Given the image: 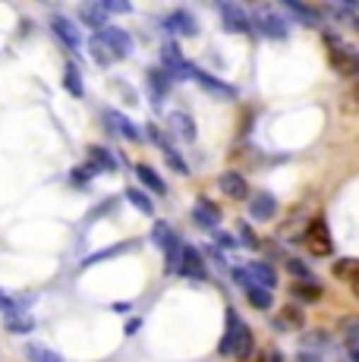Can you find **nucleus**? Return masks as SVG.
<instances>
[{
	"instance_id": "c756f323",
	"label": "nucleus",
	"mask_w": 359,
	"mask_h": 362,
	"mask_svg": "<svg viewBox=\"0 0 359 362\" xmlns=\"http://www.w3.org/2000/svg\"><path fill=\"white\" fill-rule=\"evenodd\" d=\"M284 10H290L296 19H302V23H315V25L322 23L319 10H312V6H306V4H296V0H284Z\"/></svg>"
},
{
	"instance_id": "2f4dec72",
	"label": "nucleus",
	"mask_w": 359,
	"mask_h": 362,
	"mask_svg": "<svg viewBox=\"0 0 359 362\" xmlns=\"http://www.w3.org/2000/svg\"><path fill=\"white\" fill-rule=\"evenodd\" d=\"M88 51H92V57H95V64H98V66H105V69H107V66H114V64H117V57L107 51L105 45H101L98 38H92V45H88Z\"/></svg>"
},
{
	"instance_id": "4468645a",
	"label": "nucleus",
	"mask_w": 359,
	"mask_h": 362,
	"mask_svg": "<svg viewBox=\"0 0 359 362\" xmlns=\"http://www.w3.org/2000/svg\"><path fill=\"white\" fill-rule=\"evenodd\" d=\"M278 214V199L271 192H255L249 196V218L252 221H271Z\"/></svg>"
},
{
	"instance_id": "423d86ee",
	"label": "nucleus",
	"mask_w": 359,
	"mask_h": 362,
	"mask_svg": "<svg viewBox=\"0 0 359 362\" xmlns=\"http://www.w3.org/2000/svg\"><path fill=\"white\" fill-rule=\"evenodd\" d=\"M151 240H155V246L161 249L164 255H167V264L174 268L177 255H180V246H183V240L177 236V230L170 224H164V221H158L155 227H151Z\"/></svg>"
},
{
	"instance_id": "cd10ccee",
	"label": "nucleus",
	"mask_w": 359,
	"mask_h": 362,
	"mask_svg": "<svg viewBox=\"0 0 359 362\" xmlns=\"http://www.w3.org/2000/svg\"><path fill=\"white\" fill-rule=\"evenodd\" d=\"M246 293V299L255 305V309H271V303H274V296H271V290H265V287H259V284H249V287L243 290Z\"/></svg>"
},
{
	"instance_id": "6ab92c4d",
	"label": "nucleus",
	"mask_w": 359,
	"mask_h": 362,
	"mask_svg": "<svg viewBox=\"0 0 359 362\" xmlns=\"http://www.w3.org/2000/svg\"><path fill=\"white\" fill-rule=\"evenodd\" d=\"M192 79H196L199 86L205 88V92L218 95V98H237V88H233V86H224V82L215 79L211 73H202V69H196V76H192Z\"/></svg>"
},
{
	"instance_id": "aec40b11",
	"label": "nucleus",
	"mask_w": 359,
	"mask_h": 362,
	"mask_svg": "<svg viewBox=\"0 0 359 362\" xmlns=\"http://www.w3.org/2000/svg\"><path fill=\"white\" fill-rule=\"evenodd\" d=\"M105 120L114 123V129L120 132L123 139H129V142H139V139H142V129L133 127V120H129V117H123L120 110H105Z\"/></svg>"
},
{
	"instance_id": "39448f33",
	"label": "nucleus",
	"mask_w": 359,
	"mask_h": 362,
	"mask_svg": "<svg viewBox=\"0 0 359 362\" xmlns=\"http://www.w3.org/2000/svg\"><path fill=\"white\" fill-rule=\"evenodd\" d=\"M249 25H255V29L265 35V38H274V41L287 38V23H284V19H281L274 10H268V6H259V10L252 13Z\"/></svg>"
},
{
	"instance_id": "f03ea898",
	"label": "nucleus",
	"mask_w": 359,
	"mask_h": 362,
	"mask_svg": "<svg viewBox=\"0 0 359 362\" xmlns=\"http://www.w3.org/2000/svg\"><path fill=\"white\" fill-rule=\"evenodd\" d=\"M324 45H328V54H331L334 69H341L343 76L356 73V47L350 45V41H343L337 32H324Z\"/></svg>"
},
{
	"instance_id": "ddd939ff",
	"label": "nucleus",
	"mask_w": 359,
	"mask_h": 362,
	"mask_svg": "<svg viewBox=\"0 0 359 362\" xmlns=\"http://www.w3.org/2000/svg\"><path fill=\"white\" fill-rule=\"evenodd\" d=\"M192 221H196L199 227H205V230H215V227H220V208L208 199H199L196 205H192Z\"/></svg>"
},
{
	"instance_id": "e433bc0d",
	"label": "nucleus",
	"mask_w": 359,
	"mask_h": 362,
	"mask_svg": "<svg viewBox=\"0 0 359 362\" xmlns=\"http://www.w3.org/2000/svg\"><path fill=\"white\" fill-rule=\"evenodd\" d=\"M92 167H73V173H70V177H73V186H88V183H92Z\"/></svg>"
},
{
	"instance_id": "7c9ffc66",
	"label": "nucleus",
	"mask_w": 359,
	"mask_h": 362,
	"mask_svg": "<svg viewBox=\"0 0 359 362\" xmlns=\"http://www.w3.org/2000/svg\"><path fill=\"white\" fill-rule=\"evenodd\" d=\"M287 271L296 277V284H315V274H312V268H309L306 262H300V259H287Z\"/></svg>"
},
{
	"instance_id": "473e14b6",
	"label": "nucleus",
	"mask_w": 359,
	"mask_h": 362,
	"mask_svg": "<svg viewBox=\"0 0 359 362\" xmlns=\"http://www.w3.org/2000/svg\"><path fill=\"white\" fill-rule=\"evenodd\" d=\"M25 356H29L32 362H60L57 353L47 350V346H41V344H29V346H25Z\"/></svg>"
},
{
	"instance_id": "58836bf2",
	"label": "nucleus",
	"mask_w": 359,
	"mask_h": 362,
	"mask_svg": "<svg viewBox=\"0 0 359 362\" xmlns=\"http://www.w3.org/2000/svg\"><path fill=\"white\" fill-rule=\"evenodd\" d=\"M98 6H101V13H105V16H107V13H129V10H133L129 4H120V0H105V4H98Z\"/></svg>"
},
{
	"instance_id": "72a5a7b5",
	"label": "nucleus",
	"mask_w": 359,
	"mask_h": 362,
	"mask_svg": "<svg viewBox=\"0 0 359 362\" xmlns=\"http://www.w3.org/2000/svg\"><path fill=\"white\" fill-rule=\"evenodd\" d=\"M331 271H334L337 281H353L356 277V259H337Z\"/></svg>"
},
{
	"instance_id": "4c0bfd02",
	"label": "nucleus",
	"mask_w": 359,
	"mask_h": 362,
	"mask_svg": "<svg viewBox=\"0 0 359 362\" xmlns=\"http://www.w3.org/2000/svg\"><path fill=\"white\" fill-rule=\"evenodd\" d=\"M211 236H215V240H218V246H224V249H237V236H233V233H224V230H220V227H215V230H208Z\"/></svg>"
},
{
	"instance_id": "bb28decb",
	"label": "nucleus",
	"mask_w": 359,
	"mask_h": 362,
	"mask_svg": "<svg viewBox=\"0 0 359 362\" xmlns=\"http://www.w3.org/2000/svg\"><path fill=\"white\" fill-rule=\"evenodd\" d=\"M331 346V334L328 331H306L302 334V350H309V353H322Z\"/></svg>"
},
{
	"instance_id": "1a4fd4ad",
	"label": "nucleus",
	"mask_w": 359,
	"mask_h": 362,
	"mask_svg": "<svg viewBox=\"0 0 359 362\" xmlns=\"http://www.w3.org/2000/svg\"><path fill=\"white\" fill-rule=\"evenodd\" d=\"M51 29H54V35H57V41H60V45H64L70 54H82V32H79V25H76L73 19L54 16V19H51Z\"/></svg>"
},
{
	"instance_id": "9d476101",
	"label": "nucleus",
	"mask_w": 359,
	"mask_h": 362,
	"mask_svg": "<svg viewBox=\"0 0 359 362\" xmlns=\"http://www.w3.org/2000/svg\"><path fill=\"white\" fill-rule=\"evenodd\" d=\"M218 13H220V23H224L227 32H237V35H249V32H252L249 13H246L243 6H237V4H220Z\"/></svg>"
},
{
	"instance_id": "dca6fc26",
	"label": "nucleus",
	"mask_w": 359,
	"mask_h": 362,
	"mask_svg": "<svg viewBox=\"0 0 359 362\" xmlns=\"http://www.w3.org/2000/svg\"><path fill=\"white\" fill-rule=\"evenodd\" d=\"M88 167H92L95 173H110V170H117L114 151L105 148V145H92V148H88Z\"/></svg>"
},
{
	"instance_id": "f257e3e1",
	"label": "nucleus",
	"mask_w": 359,
	"mask_h": 362,
	"mask_svg": "<svg viewBox=\"0 0 359 362\" xmlns=\"http://www.w3.org/2000/svg\"><path fill=\"white\" fill-rule=\"evenodd\" d=\"M218 353L220 356H233V359H249L255 353V337H252L249 325H246L233 309H227V328H224V337H220V344H218Z\"/></svg>"
},
{
	"instance_id": "a211bd4d",
	"label": "nucleus",
	"mask_w": 359,
	"mask_h": 362,
	"mask_svg": "<svg viewBox=\"0 0 359 362\" xmlns=\"http://www.w3.org/2000/svg\"><path fill=\"white\" fill-rule=\"evenodd\" d=\"M4 325H6V331H13V334H29V331H35V318H32L29 312L16 309V305H13L10 312H4Z\"/></svg>"
},
{
	"instance_id": "393cba45",
	"label": "nucleus",
	"mask_w": 359,
	"mask_h": 362,
	"mask_svg": "<svg viewBox=\"0 0 359 362\" xmlns=\"http://www.w3.org/2000/svg\"><path fill=\"white\" fill-rule=\"evenodd\" d=\"M126 249H136V240H123V243H117V246H107V249H101V252L88 255V259L82 262V268H92V264H98V262H105V259H114V255L126 252Z\"/></svg>"
},
{
	"instance_id": "2eb2a0df",
	"label": "nucleus",
	"mask_w": 359,
	"mask_h": 362,
	"mask_svg": "<svg viewBox=\"0 0 359 362\" xmlns=\"http://www.w3.org/2000/svg\"><path fill=\"white\" fill-rule=\"evenodd\" d=\"M167 127L180 142H196V120H192L189 114H183V110H174V114L167 117Z\"/></svg>"
},
{
	"instance_id": "a878e982",
	"label": "nucleus",
	"mask_w": 359,
	"mask_h": 362,
	"mask_svg": "<svg viewBox=\"0 0 359 362\" xmlns=\"http://www.w3.org/2000/svg\"><path fill=\"white\" fill-rule=\"evenodd\" d=\"M290 296H293L300 305L319 303V299H322V287H319V284H293V287H290Z\"/></svg>"
},
{
	"instance_id": "79ce46f5",
	"label": "nucleus",
	"mask_w": 359,
	"mask_h": 362,
	"mask_svg": "<svg viewBox=\"0 0 359 362\" xmlns=\"http://www.w3.org/2000/svg\"><path fill=\"white\" fill-rule=\"evenodd\" d=\"M300 362H322V356H319V353H309V350H302V353H300Z\"/></svg>"
},
{
	"instance_id": "4be33fe9",
	"label": "nucleus",
	"mask_w": 359,
	"mask_h": 362,
	"mask_svg": "<svg viewBox=\"0 0 359 362\" xmlns=\"http://www.w3.org/2000/svg\"><path fill=\"white\" fill-rule=\"evenodd\" d=\"M79 19H82V25H88V29H95V32H101L107 23V16L101 13V6L98 4H86V6H79Z\"/></svg>"
},
{
	"instance_id": "6e6552de",
	"label": "nucleus",
	"mask_w": 359,
	"mask_h": 362,
	"mask_svg": "<svg viewBox=\"0 0 359 362\" xmlns=\"http://www.w3.org/2000/svg\"><path fill=\"white\" fill-rule=\"evenodd\" d=\"M306 246L312 255H331L334 252V243H331V233H328V221L324 218H315L312 224L306 227Z\"/></svg>"
},
{
	"instance_id": "f8f14e48",
	"label": "nucleus",
	"mask_w": 359,
	"mask_h": 362,
	"mask_svg": "<svg viewBox=\"0 0 359 362\" xmlns=\"http://www.w3.org/2000/svg\"><path fill=\"white\" fill-rule=\"evenodd\" d=\"M164 29L174 32V35H183V38H192L199 32V23L189 10H174L167 19H164Z\"/></svg>"
},
{
	"instance_id": "7ed1b4c3",
	"label": "nucleus",
	"mask_w": 359,
	"mask_h": 362,
	"mask_svg": "<svg viewBox=\"0 0 359 362\" xmlns=\"http://www.w3.org/2000/svg\"><path fill=\"white\" fill-rule=\"evenodd\" d=\"M174 271L180 277H189V281H208V268L202 262V252L196 246H180V255L174 262Z\"/></svg>"
},
{
	"instance_id": "37998d69",
	"label": "nucleus",
	"mask_w": 359,
	"mask_h": 362,
	"mask_svg": "<svg viewBox=\"0 0 359 362\" xmlns=\"http://www.w3.org/2000/svg\"><path fill=\"white\" fill-rule=\"evenodd\" d=\"M268 362H284V356H281V350H268Z\"/></svg>"
},
{
	"instance_id": "0eeeda50",
	"label": "nucleus",
	"mask_w": 359,
	"mask_h": 362,
	"mask_svg": "<svg viewBox=\"0 0 359 362\" xmlns=\"http://www.w3.org/2000/svg\"><path fill=\"white\" fill-rule=\"evenodd\" d=\"M95 38H98L117 60H123V57H129V54H133V38H129L123 29H117V25H105V29L95 35Z\"/></svg>"
},
{
	"instance_id": "f704fd0d",
	"label": "nucleus",
	"mask_w": 359,
	"mask_h": 362,
	"mask_svg": "<svg viewBox=\"0 0 359 362\" xmlns=\"http://www.w3.org/2000/svg\"><path fill=\"white\" fill-rule=\"evenodd\" d=\"M126 199H129V202H133V205H136V208H139V211H142V214H151V211H155V205H151V199H148V196H145V192H142V189H133V186H129V189H126Z\"/></svg>"
},
{
	"instance_id": "a19ab883",
	"label": "nucleus",
	"mask_w": 359,
	"mask_h": 362,
	"mask_svg": "<svg viewBox=\"0 0 359 362\" xmlns=\"http://www.w3.org/2000/svg\"><path fill=\"white\" fill-rule=\"evenodd\" d=\"M13 305H16V303H13V299H10V296H6V293H4V290H0V312H10V309H13Z\"/></svg>"
},
{
	"instance_id": "9b49d317",
	"label": "nucleus",
	"mask_w": 359,
	"mask_h": 362,
	"mask_svg": "<svg viewBox=\"0 0 359 362\" xmlns=\"http://www.w3.org/2000/svg\"><path fill=\"white\" fill-rule=\"evenodd\" d=\"M218 186H220V192H224L227 199H249V183H246V177L243 173H237V170L220 173Z\"/></svg>"
},
{
	"instance_id": "412c9836",
	"label": "nucleus",
	"mask_w": 359,
	"mask_h": 362,
	"mask_svg": "<svg viewBox=\"0 0 359 362\" xmlns=\"http://www.w3.org/2000/svg\"><path fill=\"white\" fill-rule=\"evenodd\" d=\"M148 92H151V98H155V104H161V98H167V92H170V86H174V79H170L164 69H148Z\"/></svg>"
},
{
	"instance_id": "b1692460",
	"label": "nucleus",
	"mask_w": 359,
	"mask_h": 362,
	"mask_svg": "<svg viewBox=\"0 0 359 362\" xmlns=\"http://www.w3.org/2000/svg\"><path fill=\"white\" fill-rule=\"evenodd\" d=\"M64 88L73 95V98H82L86 95V82H82V69L76 64H66L64 66Z\"/></svg>"
},
{
	"instance_id": "c9c22d12",
	"label": "nucleus",
	"mask_w": 359,
	"mask_h": 362,
	"mask_svg": "<svg viewBox=\"0 0 359 362\" xmlns=\"http://www.w3.org/2000/svg\"><path fill=\"white\" fill-rule=\"evenodd\" d=\"M287 325H302V315L296 309H287L281 318H274V331H287Z\"/></svg>"
},
{
	"instance_id": "c85d7f7f",
	"label": "nucleus",
	"mask_w": 359,
	"mask_h": 362,
	"mask_svg": "<svg viewBox=\"0 0 359 362\" xmlns=\"http://www.w3.org/2000/svg\"><path fill=\"white\" fill-rule=\"evenodd\" d=\"M356 331H359V322H356V318H347V322H343V340H347V362H356V356H359Z\"/></svg>"
},
{
	"instance_id": "5701e85b",
	"label": "nucleus",
	"mask_w": 359,
	"mask_h": 362,
	"mask_svg": "<svg viewBox=\"0 0 359 362\" xmlns=\"http://www.w3.org/2000/svg\"><path fill=\"white\" fill-rule=\"evenodd\" d=\"M136 177L142 180V186H148V189H151V192H158V196H164V192H167V183H164V180L158 177L155 167H148V164H136Z\"/></svg>"
},
{
	"instance_id": "f3484780",
	"label": "nucleus",
	"mask_w": 359,
	"mask_h": 362,
	"mask_svg": "<svg viewBox=\"0 0 359 362\" xmlns=\"http://www.w3.org/2000/svg\"><path fill=\"white\" fill-rule=\"evenodd\" d=\"M246 274H249L252 284H259L265 290H274V284H278V274H274V268L268 262H249L246 264Z\"/></svg>"
},
{
	"instance_id": "20e7f679",
	"label": "nucleus",
	"mask_w": 359,
	"mask_h": 362,
	"mask_svg": "<svg viewBox=\"0 0 359 362\" xmlns=\"http://www.w3.org/2000/svg\"><path fill=\"white\" fill-rule=\"evenodd\" d=\"M161 64H164L161 69L170 76V79H192L196 69H199V66H192L189 60L183 57V51H180L174 41H167V45L161 47Z\"/></svg>"
},
{
	"instance_id": "ea45409f",
	"label": "nucleus",
	"mask_w": 359,
	"mask_h": 362,
	"mask_svg": "<svg viewBox=\"0 0 359 362\" xmlns=\"http://www.w3.org/2000/svg\"><path fill=\"white\" fill-rule=\"evenodd\" d=\"M240 236H243V243H246V246L259 249V236H255V233H252V230H249V227H246V224H240Z\"/></svg>"
},
{
	"instance_id": "c03bdc74",
	"label": "nucleus",
	"mask_w": 359,
	"mask_h": 362,
	"mask_svg": "<svg viewBox=\"0 0 359 362\" xmlns=\"http://www.w3.org/2000/svg\"><path fill=\"white\" fill-rule=\"evenodd\" d=\"M139 325H142V322H139V318H133V322H129V325H126V334H136V331H139Z\"/></svg>"
}]
</instances>
